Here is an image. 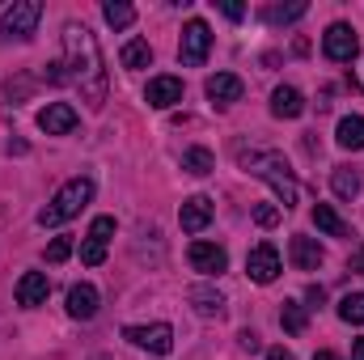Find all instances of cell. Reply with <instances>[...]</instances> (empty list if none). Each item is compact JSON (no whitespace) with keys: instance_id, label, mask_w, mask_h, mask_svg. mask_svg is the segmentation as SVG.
Returning a JSON list of instances; mask_svg holds the SVG:
<instances>
[{"instance_id":"6da1fadb","label":"cell","mask_w":364,"mask_h":360,"mask_svg":"<svg viewBox=\"0 0 364 360\" xmlns=\"http://www.w3.org/2000/svg\"><path fill=\"white\" fill-rule=\"evenodd\" d=\"M64 64H68V81L81 90V102L90 110L106 106V68H102V51L90 26L68 21L64 26Z\"/></svg>"},{"instance_id":"7a4b0ae2","label":"cell","mask_w":364,"mask_h":360,"mask_svg":"<svg viewBox=\"0 0 364 360\" xmlns=\"http://www.w3.org/2000/svg\"><path fill=\"white\" fill-rule=\"evenodd\" d=\"M242 170L246 174H255V179H263L267 186L275 191V199H279V212H288V208H296V179H292V170H288V162H284V153H275V149H255V153H242Z\"/></svg>"},{"instance_id":"3957f363","label":"cell","mask_w":364,"mask_h":360,"mask_svg":"<svg viewBox=\"0 0 364 360\" xmlns=\"http://www.w3.org/2000/svg\"><path fill=\"white\" fill-rule=\"evenodd\" d=\"M90 199H93V179H90V174H77V179L64 182V186L55 191V199L38 212V225H43V229H55V225L73 221Z\"/></svg>"},{"instance_id":"277c9868","label":"cell","mask_w":364,"mask_h":360,"mask_svg":"<svg viewBox=\"0 0 364 360\" xmlns=\"http://www.w3.org/2000/svg\"><path fill=\"white\" fill-rule=\"evenodd\" d=\"M123 339L140 352H153V356H170L174 352V327L170 322H149V327H123Z\"/></svg>"},{"instance_id":"5b68a950","label":"cell","mask_w":364,"mask_h":360,"mask_svg":"<svg viewBox=\"0 0 364 360\" xmlns=\"http://www.w3.org/2000/svg\"><path fill=\"white\" fill-rule=\"evenodd\" d=\"M208 51H212V30H208V21H199V17H191V21L182 26L178 60L186 64V68H199V64L208 60Z\"/></svg>"},{"instance_id":"8992f818","label":"cell","mask_w":364,"mask_h":360,"mask_svg":"<svg viewBox=\"0 0 364 360\" xmlns=\"http://www.w3.org/2000/svg\"><path fill=\"white\" fill-rule=\"evenodd\" d=\"M38 17H43V4H38V0H17L13 9H4L0 34H9V38H30L34 26H38Z\"/></svg>"},{"instance_id":"52a82bcc","label":"cell","mask_w":364,"mask_h":360,"mask_svg":"<svg viewBox=\"0 0 364 360\" xmlns=\"http://www.w3.org/2000/svg\"><path fill=\"white\" fill-rule=\"evenodd\" d=\"M322 51H326V60H335V64H352L356 51H360V38H356V30H352L348 21H335V26H326V34H322Z\"/></svg>"},{"instance_id":"ba28073f","label":"cell","mask_w":364,"mask_h":360,"mask_svg":"<svg viewBox=\"0 0 364 360\" xmlns=\"http://www.w3.org/2000/svg\"><path fill=\"white\" fill-rule=\"evenodd\" d=\"M279 271H284V263H279V250H275L272 242H259V246L246 255V275H250L255 284H275Z\"/></svg>"},{"instance_id":"9c48e42d","label":"cell","mask_w":364,"mask_h":360,"mask_svg":"<svg viewBox=\"0 0 364 360\" xmlns=\"http://www.w3.org/2000/svg\"><path fill=\"white\" fill-rule=\"evenodd\" d=\"M186 259H191V268L199 271V275H208V280L225 275V268H229V255H225V246H216V242H191Z\"/></svg>"},{"instance_id":"30bf717a","label":"cell","mask_w":364,"mask_h":360,"mask_svg":"<svg viewBox=\"0 0 364 360\" xmlns=\"http://www.w3.org/2000/svg\"><path fill=\"white\" fill-rule=\"evenodd\" d=\"M110 233H114V216H93L90 238L81 242V263L97 268V263L106 259V242H110Z\"/></svg>"},{"instance_id":"8fae6325","label":"cell","mask_w":364,"mask_h":360,"mask_svg":"<svg viewBox=\"0 0 364 360\" xmlns=\"http://www.w3.org/2000/svg\"><path fill=\"white\" fill-rule=\"evenodd\" d=\"M178 225H182V233H203V229L212 225V199H208V195H191V199H182Z\"/></svg>"},{"instance_id":"7c38bea8","label":"cell","mask_w":364,"mask_h":360,"mask_svg":"<svg viewBox=\"0 0 364 360\" xmlns=\"http://www.w3.org/2000/svg\"><path fill=\"white\" fill-rule=\"evenodd\" d=\"M38 127H43L47 136H68V132L77 127V110H73L68 102H47V106L38 110Z\"/></svg>"},{"instance_id":"4fadbf2b","label":"cell","mask_w":364,"mask_h":360,"mask_svg":"<svg viewBox=\"0 0 364 360\" xmlns=\"http://www.w3.org/2000/svg\"><path fill=\"white\" fill-rule=\"evenodd\" d=\"M47 292H51V280H47L43 271H26V275L17 280V305H21V309H38V305L47 301Z\"/></svg>"},{"instance_id":"5bb4252c","label":"cell","mask_w":364,"mask_h":360,"mask_svg":"<svg viewBox=\"0 0 364 360\" xmlns=\"http://www.w3.org/2000/svg\"><path fill=\"white\" fill-rule=\"evenodd\" d=\"M144 102H149L153 110H170V106H178L182 102V81L178 77H153L149 90H144Z\"/></svg>"},{"instance_id":"9a60e30c","label":"cell","mask_w":364,"mask_h":360,"mask_svg":"<svg viewBox=\"0 0 364 360\" xmlns=\"http://www.w3.org/2000/svg\"><path fill=\"white\" fill-rule=\"evenodd\" d=\"M288 259H292V268H296V271H318V268H322V259H326V250H322L314 238L296 233V238H292V246H288Z\"/></svg>"},{"instance_id":"2e32d148","label":"cell","mask_w":364,"mask_h":360,"mask_svg":"<svg viewBox=\"0 0 364 360\" xmlns=\"http://www.w3.org/2000/svg\"><path fill=\"white\" fill-rule=\"evenodd\" d=\"M242 77H233V73H216V77H208V85L203 93L216 102V106H233V102H242Z\"/></svg>"},{"instance_id":"e0dca14e","label":"cell","mask_w":364,"mask_h":360,"mask_svg":"<svg viewBox=\"0 0 364 360\" xmlns=\"http://www.w3.org/2000/svg\"><path fill=\"white\" fill-rule=\"evenodd\" d=\"M93 314H97V288L93 284H73L68 288V318H77V322H90Z\"/></svg>"},{"instance_id":"ac0fdd59","label":"cell","mask_w":364,"mask_h":360,"mask_svg":"<svg viewBox=\"0 0 364 360\" xmlns=\"http://www.w3.org/2000/svg\"><path fill=\"white\" fill-rule=\"evenodd\" d=\"M272 115L275 119H301L305 115V93L292 85H275L272 90Z\"/></svg>"},{"instance_id":"d6986e66","label":"cell","mask_w":364,"mask_h":360,"mask_svg":"<svg viewBox=\"0 0 364 360\" xmlns=\"http://www.w3.org/2000/svg\"><path fill=\"white\" fill-rule=\"evenodd\" d=\"M314 225L326 233V238H352V229H348V221L331 208V203H318L314 208Z\"/></svg>"},{"instance_id":"ffe728a7","label":"cell","mask_w":364,"mask_h":360,"mask_svg":"<svg viewBox=\"0 0 364 360\" xmlns=\"http://www.w3.org/2000/svg\"><path fill=\"white\" fill-rule=\"evenodd\" d=\"M191 305H195V314H203V318H220V314H225V297H220L216 288H208V284L191 288Z\"/></svg>"},{"instance_id":"44dd1931","label":"cell","mask_w":364,"mask_h":360,"mask_svg":"<svg viewBox=\"0 0 364 360\" xmlns=\"http://www.w3.org/2000/svg\"><path fill=\"white\" fill-rule=\"evenodd\" d=\"M335 140H339V149H364V115H348V119H339V132H335Z\"/></svg>"},{"instance_id":"7402d4cb","label":"cell","mask_w":364,"mask_h":360,"mask_svg":"<svg viewBox=\"0 0 364 360\" xmlns=\"http://www.w3.org/2000/svg\"><path fill=\"white\" fill-rule=\"evenodd\" d=\"M119 60H123V68H132V73H136V68H149V64H153V47H149L144 38H127L123 51H119Z\"/></svg>"},{"instance_id":"603a6c76","label":"cell","mask_w":364,"mask_h":360,"mask_svg":"<svg viewBox=\"0 0 364 360\" xmlns=\"http://www.w3.org/2000/svg\"><path fill=\"white\" fill-rule=\"evenodd\" d=\"M331 191H335L339 199H356V195H360V174H356L352 166H335V170H331Z\"/></svg>"},{"instance_id":"cb8c5ba5","label":"cell","mask_w":364,"mask_h":360,"mask_svg":"<svg viewBox=\"0 0 364 360\" xmlns=\"http://www.w3.org/2000/svg\"><path fill=\"white\" fill-rule=\"evenodd\" d=\"M182 170H186V174H195V179H203V174H212V170H216V157H212L203 144H195V149H186V153H182Z\"/></svg>"},{"instance_id":"d4e9b609","label":"cell","mask_w":364,"mask_h":360,"mask_svg":"<svg viewBox=\"0 0 364 360\" xmlns=\"http://www.w3.org/2000/svg\"><path fill=\"white\" fill-rule=\"evenodd\" d=\"M102 17H106L110 30H127V26L136 21V9H132L127 0H106V4H102Z\"/></svg>"},{"instance_id":"484cf974","label":"cell","mask_w":364,"mask_h":360,"mask_svg":"<svg viewBox=\"0 0 364 360\" xmlns=\"http://www.w3.org/2000/svg\"><path fill=\"white\" fill-rule=\"evenodd\" d=\"M305 322H309V318H305V305H301V301H284V309H279V327H284L288 335H301Z\"/></svg>"},{"instance_id":"4316f807","label":"cell","mask_w":364,"mask_h":360,"mask_svg":"<svg viewBox=\"0 0 364 360\" xmlns=\"http://www.w3.org/2000/svg\"><path fill=\"white\" fill-rule=\"evenodd\" d=\"M339 318H343L348 327H364V292H348V297L339 301Z\"/></svg>"},{"instance_id":"83f0119b","label":"cell","mask_w":364,"mask_h":360,"mask_svg":"<svg viewBox=\"0 0 364 360\" xmlns=\"http://www.w3.org/2000/svg\"><path fill=\"white\" fill-rule=\"evenodd\" d=\"M296 17H305V4H272L267 9V21H296Z\"/></svg>"},{"instance_id":"f1b7e54d","label":"cell","mask_w":364,"mask_h":360,"mask_svg":"<svg viewBox=\"0 0 364 360\" xmlns=\"http://www.w3.org/2000/svg\"><path fill=\"white\" fill-rule=\"evenodd\" d=\"M68 255H73V238H68V233L51 238V246H47V263H64Z\"/></svg>"},{"instance_id":"f546056e","label":"cell","mask_w":364,"mask_h":360,"mask_svg":"<svg viewBox=\"0 0 364 360\" xmlns=\"http://www.w3.org/2000/svg\"><path fill=\"white\" fill-rule=\"evenodd\" d=\"M255 221H259L263 229H272L275 221H279V208H272V203H259V208H255Z\"/></svg>"},{"instance_id":"4dcf8cb0","label":"cell","mask_w":364,"mask_h":360,"mask_svg":"<svg viewBox=\"0 0 364 360\" xmlns=\"http://www.w3.org/2000/svg\"><path fill=\"white\" fill-rule=\"evenodd\" d=\"M305 301H309L305 309H322V301H326V288H322V284H309V288H305Z\"/></svg>"},{"instance_id":"1f68e13d","label":"cell","mask_w":364,"mask_h":360,"mask_svg":"<svg viewBox=\"0 0 364 360\" xmlns=\"http://www.w3.org/2000/svg\"><path fill=\"white\" fill-rule=\"evenodd\" d=\"M237 344H242V352H259V348H263V339H259V331H250V327H246V331L237 335Z\"/></svg>"},{"instance_id":"d6a6232c","label":"cell","mask_w":364,"mask_h":360,"mask_svg":"<svg viewBox=\"0 0 364 360\" xmlns=\"http://www.w3.org/2000/svg\"><path fill=\"white\" fill-rule=\"evenodd\" d=\"M220 13H225L229 21H242V17H246V9H242V4H233V0H220Z\"/></svg>"},{"instance_id":"836d02e7","label":"cell","mask_w":364,"mask_h":360,"mask_svg":"<svg viewBox=\"0 0 364 360\" xmlns=\"http://www.w3.org/2000/svg\"><path fill=\"white\" fill-rule=\"evenodd\" d=\"M30 93V81H17V85H4V102L9 97H26Z\"/></svg>"},{"instance_id":"e575fe53","label":"cell","mask_w":364,"mask_h":360,"mask_svg":"<svg viewBox=\"0 0 364 360\" xmlns=\"http://www.w3.org/2000/svg\"><path fill=\"white\" fill-rule=\"evenodd\" d=\"M267 360H292V352H288V348H272V352H267Z\"/></svg>"},{"instance_id":"d590c367","label":"cell","mask_w":364,"mask_h":360,"mask_svg":"<svg viewBox=\"0 0 364 360\" xmlns=\"http://www.w3.org/2000/svg\"><path fill=\"white\" fill-rule=\"evenodd\" d=\"M348 268H356L364 275V250H356V255H352V263H348Z\"/></svg>"},{"instance_id":"8d00e7d4","label":"cell","mask_w":364,"mask_h":360,"mask_svg":"<svg viewBox=\"0 0 364 360\" xmlns=\"http://www.w3.org/2000/svg\"><path fill=\"white\" fill-rule=\"evenodd\" d=\"M352 360H364V339H356V344H352Z\"/></svg>"},{"instance_id":"74e56055","label":"cell","mask_w":364,"mask_h":360,"mask_svg":"<svg viewBox=\"0 0 364 360\" xmlns=\"http://www.w3.org/2000/svg\"><path fill=\"white\" fill-rule=\"evenodd\" d=\"M314 360H339L335 352H314Z\"/></svg>"},{"instance_id":"f35d334b","label":"cell","mask_w":364,"mask_h":360,"mask_svg":"<svg viewBox=\"0 0 364 360\" xmlns=\"http://www.w3.org/2000/svg\"><path fill=\"white\" fill-rule=\"evenodd\" d=\"M93 360H114V356H106V352H102V356H93Z\"/></svg>"}]
</instances>
